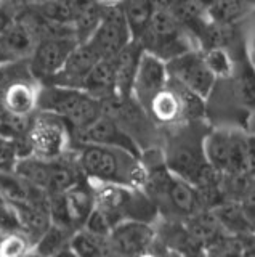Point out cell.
I'll use <instances>...</instances> for the list:
<instances>
[{
  "label": "cell",
  "mask_w": 255,
  "mask_h": 257,
  "mask_svg": "<svg viewBox=\"0 0 255 257\" xmlns=\"http://www.w3.org/2000/svg\"><path fill=\"white\" fill-rule=\"evenodd\" d=\"M143 53V47L138 40L132 39L121 52L113 58L116 95L119 98H132V85L138 63Z\"/></svg>",
  "instance_id": "cell-15"
},
{
  "label": "cell",
  "mask_w": 255,
  "mask_h": 257,
  "mask_svg": "<svg viewBox=\"0 0 255 257\" xmlns=\"http://www.w3.org/2000/svg\"><path fill=\"white\" fill-rule=\"evenodd\" d=\"M169 82L167 66L162 60L143 50L132 85V98L145 109L151 98Z\"/></svg>",
  "instance_id": "cell-13"
},
{
  "label": "cell",
  "mask_w": 255,
  "mask_h": 257,
  "mask_svg": "<svg viewBox=\"0 0 255 257\" xmlns=\"http://www.w3.org/2000/svg\"><path fill=\"white\" fill-rule=\"evenodd\" d=\"M204 158L215 172L229 175H245L252 167V147L244 137L215 131L202 139Z\"/></svg>",
  "instance_id": "cell-5"
},
{
  "label": "cell",
  "mask_w": 255,
  "mask_h": 257,
  "mask_svg": "<svg viewBox=\"0 0 255 257\" xmlns=\"http://www.w3.org/2000/svg\"><path fill=\"white\" fill-rule=\"evenodd\" d=\"M250 0H215V2L207 8L209 18L218 24H233L242 18L247 12V5Z\"/></svg>",
  "instance_id": "cell-23"
},
{
  "label": "cell",
  "mask_w": 255,
  "mask_h": 257,
  "mask_svg": "<svg viewBox=\"0 0 255 257\" xmlns=\"http://www.w3.org/2000/svg\"><path fill=\"white\" fill-rule=\"evenodd\" d=\"M220 222L212 215L194 214L189 220L188 235L196 244H209L220 236Z\"/></svg>",
  "instance_id": "cell-25"
},
{
  "label": "cell",
  "mask_w": 255,
  "mask_h": 257,
  "mask_svg": "<svg viewBox=\"0 0 255 257\" xmlns=\"http://www.w3.org/2000/svg\"><path fill=\"white\" fill-rule=\"evenodd\" d=\"M34 10L52 23L73 28V20H74L73 0H42V2H39L36 5Z\"/></svg>",
  "instance_id": "cell-24"
},
{
  "label": "cell",
  "mask_w": 255,
  "mask_h": 257,
  "mask_svg": "<svg viewBox=\"0 0 255 257\" xmlns=\"http://www.w3.org/2000/svg\"><path fill=\"white\" fill-rule=\"evenodd\" d=\"M119 5L122 8L132 39H138L154 13L153 5L149 0H119Z\"/></svg>",
  "instance_id": "cell-20"
},
{
  "label": "cell",
  "mask_w": 255,
  "mask_h": 257,
  "mask_svg": "<svg viewBox=\"0 0 255 257\" xmlns=\"http://www.w3.org/2000/svg\"><path fill=\"white\" fill-rule=\"evenodd\" d=\"M84 228L89 230L90 233H93V235L100 236V238L108 239L111 230L114 228V223L111 222V219L101 211V209H98L97 206H95L92 214L89 215V219H87V222L84 223Z\"/></svg>",
  "instance_id": "cell-28"
},
{
  "label": "cell",
  "mask_w": 255,
  "mask_h": 257,
  "mask_svg": "<svg viewBox=\"0 0 255 257\" xmlns=\"http://www.w3.org/2000/svg\"><path fill=\"white\" fill-rule=\"evenodd\" d=\"M130 40V29L119 2H105L98 26L85 44L100 60H113Z\"/></svg>",
  "instance_id": "cell-7"
},
{
  "label": "cell",
  "mask_w": 255,
  "mask_h": 257,
  "mask_svg": "<svg viewBox=\"0 0 255 257\" xmlns=\"http://www.w3.org/2000/svg\"><path fill=\"white\" fill-rule=\"evenodd\" d=\"M93 193L95 206L101 209L114 225L124 220H138L149 223L157 214L156 204L140 188L113 183H98L93 187Z\"/></svg>",
  "instance_id": "cell-4"
},
{
  "label": "cell",
  "mask_w": 255,
  "mask_h": 257,
  "mask_svg": "<svg viewBox=\"0 0 255 257\" xmlns=\"http://www.w3.org/2000/svg\"><path fill=\"white\" fill-rule=\"evenodd\" d=\"M143 191L156 204L157 211L169 212L175 217H193L201 207L197 190L186 180L173 175L165 166L146 172Z\"/></svg>",
  "instance_id": "cell-3"
},
{
  "label": "cell",
  "mask_w": 255,
  "mask_h": 257,
  "mask_svg": "<svg viewBox=\"0 0 255 257\" xmlns=\"http://www.w3.org/2000/svg\"><path fill=\"white\" fill-rule=\"evenodd\" d=\"M2 2H4V0H0V4H2Z\"/></svg>",
  "instance_id": "cell-42"
},
{
  "label": "cell",
  "mask_w": 255,
  "mask_h": 257,
  "mask_svg": "<svg viewBox=\"0 0 255 257\" xmlns=\"http://www.w3.org/2000/svg\"><path fill=\"white\" fill-rule=\"evenodd\" d=\"M39 87L33 77L15 80L0 93V106L13 116H29L37 108Z\"/></svg>",
  "instance_id": "cell-16"
},
{
  "label": "cell",
  "mask_w": 255,
  "mask_h": 257,
  "mask_svg": "<svg viewBox=\"0 0 255 257\" xmlns=\"http://www.w3.org/2000/svg\"><path fill=\"white\" fill-rule=\"evenodd\" d=\"M7 2L12 5H23V4H29L31 0H7Z\"/></svg>",
  "instance_id": "cell-35"
},
{
  "label": "cell",
  "mask_w": 255,
  "mask_h": 257,
  "mask_svg": "<svg viewBox=\"0 0 255 257\" xmlns=\"http://www.w3.org/2000/svg\"><path fill=\"white\" fill-rule=\"evenodd\" d=\"M37 108L60 117L71 134L89 125L103 112L101 101L93 98L92 95L77 88L58 85H45L39 88Z\"/></svg>",
  "instance_id": "cell-2"
},
{
  "label": "cell",
  "mask_w": 255,
  "mask_h": 257,
  "mask_svg": "<svg viewBox=\"0 0 255 257\" xmlns=\"http://www.w3.org/2000/svg\"><path fill=\"white\" fill-rule=\"evenodd\" d=\"M109 257H119V255H114V254H111V252H109Z\"/></svg>",
  "instance_id": "cell-39"
},
{
  "label": "cell",
  "mask_w": 255,
  "mask_h": 257,
  "mask_svg": "<svg viewBox=\"0 0 255 257\" xmlns=\"http://www.w3.org/2000/svg\"><path fill=\"white\" fill-rule=\"evenodd\" d=\"M77 143L81 145H103V147H114L132 153L133 156L140 158V148L135 143L130 134L125 132V128L117 124L113 117L101 114L92 120L89 125H85L79 131L73 132Z\"/></svg>",
  "instance_id": "cell-11"
},
{
  "label": "cell",
  "mask_w": 255,
  "mask_h": 257,
  "mask_svg": "<svg viewBox=\"0 0 255 257\" xmlns=\"http://www.w3.org/2000/svg\"><path fill=\"white\" fill-rule=\"evenodd\" d=\"M196 2H197V4H201L204 8H209V7L215 2V0H196Z\"/></svg>",
  "instance_id": "cell-34"
},
{
  "label": "cell",
  "mask_w": 255,
  "mask_h": 257,
  "mask_svg": "<svg viewBox=\"0 0 255 257\" xmlns=\"http://www.w3.org/2000/svg\"><path fill=\"white\" fill-rule=\"evenodd\" d=\"M2 143H4V140H2V139H0V148H2Z\"/></svg>",
  "instance_id": "cell-40"
},
{
  "label": "cell",
  "mask_w": 255,
  "mask_h": 257,
  "mask_svg": "<svg viewBox=\"0 0 255 257\" xmlns=\"http://www.w3.org/2000/svg\"><path fill=\"white\" fill-rule=\"evenodd\" d=\"M13 21H15V16L10 13L9 7L0 4V34H4Z\"/></svg>",
  "instance_id": "cell-31"
},
{
  "label": "cell",
  "mask_w": 255,
  "mask_h": 257,
  "mask_svg": "<svg viewBox=\"0 0 255 257\" xmlns=\"http://www.w3.org/2000/svg\"><path fill=\"white\" fill-rule=\"evenodd\" d=\"M7 61H9V60H7L5 56H4V53L0 52V63H7Z\"/></svg>",
  "instance_id": "cell-36"
},
{
  "label": "cell",
  "mask_w": 255,
  "mask_h": 257,
  "mask_svg": "<svg viewBox=\"0 0 255 257\" xmlns=\"http://www.w3.org/2000/svg\"><path fill=\"white\" fill-rule=\"evenodd\" d=\"M101 2H119V0H101Z\"/></svg>",
  "instance_id": "cell-38"
},
{
  "label": "cell",
  "mask_w": 255,
  "mask_h": 257,
  "mask_svg": "<svg viewBox=\"0 0 255 257\" xmlns=\"http://www.w3.org/2000/svg\"><path fill=\"white\" fill-rule=\"evenodd\" d=\"M29 249L31 239L20 230L5 233L0 239V257H26Z\"/></svg>",
  "instance_id": "cell-26"
},
{
  "label": "cell",
  "mask_w": 255,
  "mask_h": 257,
  "mask_svg": "<svg viewBox=\"0 0 255 257\" xmlns=\"http://www.w3.org/2000/svg\"><path fill=\"white\" fill-rule=\"evenodd\" d=\"M156 230L151 223L138 220H124L114 225L108 236L109 252L119 257H137L151 249Z\"/></svg>",
  "instance_id": "cell-12"
},
{
  "label": "cell",
  "mask_w": 255,
  "mask_h": 257,
  "mask_svg": "<svg viewBox=\"0 0 255 257\" xmlns=\"http://www.w3.org/2000/svg\"><path fill=\"white\" fill-rule=\"evenodd\" d=\"M137 257H162V255H159V254H156V252L151 251V249H148V251L141 252V254H140V255H137Z\"/></svg>",
  "instance_id": "cell-33"
},
{
  "label": "cell",
  "mask_w": 255,
  "mask_h": 257,
  "mask_svg": "<svg viewBox=\"0 0 255 257\" xmlns=\"http://www.w3.org/2000/svg\"><path fill=\"white\" fill-rule=\"evenodd\" d=\"M207 257H237V244L218 236L207 244Z\"/></svg>",
  "instance_id": "cell-29"
},
{
  "label": "cell",
  "mask_w": 255,
  "mask_h": 257,
  "mask_svg": "<svg viewBox=\"0 0 255 257\" xmlns=\"http://www.w3.org/2000/svg\"><path fill=\"white\" fill-rule=\"evenodd\" d=\"M68 134L66 124L60 117L42 111L37 117L31 119L26 142L36 158L55 159L61 153Z\"/></svg>",
  "instance_id": "cell-10"
},
{
  "label": "cell",
  "mask_w": 255,
  "mask_h": 257,
  "mask_svg": "<svg viewBox=\"0 0 255 257\" xmlns=\"http://www.w3.org/2000/svg\"><path fill=\"white\" fill-rule=\"evenodd\" d=\"M100 58L95 55L87 44H77L74 50L69 53L63 68L58 71V74L52 79L50 84L47 85H58L66 88H77L82 90V84Z\"/></svg>",
  "instance_id": "cell-14"
},
{
  "label": "cell",
  "mask_w": 255,
  "mask_h": 257,
  "mask_svg": "<svg viewBox=\"0 0 255 257\" xmlns=\"http://www.w3.org/2000/svg\"><path fill=\"white\" fill-rule=\"evenodd\" d=\"M151 5L156 12H165L170 13L173 8H177L183 0H149Z\"/></svg>",
  "instance_id": "cell-30"
},
{
  "label": "cell",
  "mask_w": 255,
  "mask_h": 257,
  "mask_svg": "<svg viewBox=\"0 0 255 257\" xmlns=\"http://www.w3.org/2000/svg\"><path fill=\"white\" fill-rule=\"evenodd\" d=\"M77 44L74 36L39 40L29 56V72L33 79L44 82L45 85L50 84Z\"/></svg>",
  "instance_id": "cell-9"
},
{
  "label": "cell",
  "mask_w": 255,
  "mask_h": 257,
  "mask_svg": "<svg viewBox=\"0 0 255 257\" xmlns=\"http://www.w3.org/2000/svg\"><path fill=\"white\" fill-rule=\"evenodd\" d=\"M37 40L29 29L15 18L4 34H0V52L9 61H18L20 58L31 56Z\"/></svg>",
  "instance_id": "cell-17"
},
{
  "label": "cell",
  "mask_w": 255,
  "mask_h": 257,
  "mask_svg": "<svg viewBox=\"0 0 255 257\" xmlns=\"http://www.w3.org/2000/svg\"><path fill=\"white\" fill-rule=\"evenodd\" d=\"M172 257H180V255H172Z\"/></svg>",
  "instance_id": "cell-41"
},
{
  "label": "cell",
  "mask_w": 255,
  "mask_h": 257,
  "mask_svg": "<svg viewBox=\"0 0 255 257\" xmlns=\"http://www.w3.org/2000/svg\"><path fill=\"white\" fill-rule=\"evenodd\" d=\"M202 55H204L205 64L209 66V69L212 71V74L215 77L228 76L231 72V60L223 48H210V50H205Z\"/></svg>",
  "instance_id": "cell-27"
},
{
  "label": "cell",
  "mask_w": 255,
  "mask_h": 257,
  "mask_svg": "<svg viewBox=\"0 0 255 257\" xmlns=\"http://www.w3.org/2000/svg\"><path fill=\"white\" fill-rule=\"evenodd\" d=\"M69 247L77 257H109L108 239L93 235L84 227L73 231L69 238Z\"/></svg>",
  "instance_id": "cell-21"
},
{
  "label": "cell",
  "mask_w": 255,
  "mask_h": 257,
  "mask_svg": "<svg viewBox=\"0 0 255 257\" xmlns=\"http://www.w3.org/2000/svg\"><path fill=\"white\" fill-rule=\"evenodd\" d=\"M82 90L92 95L98 101L108 100L116 95V80L113 60H98L87 74Z\"/></svg>",
  "instance_id": "cell-18"
},
{
  "label": "cell",
  "mask_w": 255,
  "mask_h": 257,
  "mask_svg": "<svg viewBox=\"0 0 255 257\" xmlns=\"http://www.w3.org/2000/svg\"><path fill=\"white\" fill-rule=\"evenodd\" d=\"M39 2H42V0H39Z\"/></svg>",
  "instance_id": "cell-43"
},
{
  "label": "cell",
  "mask_w": 255,
  "mask_h": 257,
  "mask_svg": "<svg viewBox=\"0 0 255 257\" xmlns=\"http://www.w3.org/2000/svg\"><path fill=\"white\" fill-rule=\"evenodd\" d=\"M52 257H77V255H76V252L73 251V249H71V247L68 246V247H65V249H61L60 252L53 254Z\"/></svg>",
  "instance_id": "cell-32"
},
{
  "label": "cell",
  "mask_w": 255,
  "mask_h": 257,
  "mask_svg": "<svg viewBox=\"0 0 255 257\" xmlns=\"http://www.w3.org/2000/svg\"><path fill=\"white\" fill-rule=\"evenodd\" d=\"M165 66L172 82L181 85L202 100L210 95L217 77L212 74V71L205 64L204 55L201 52L189 50L177 58L167 61Z\"/></svg>",
  "instance_id": "cell-8"
},
{
  "label": "cell",
  "mask_w": 255,
  "mask_h": 257,
  "mask_svg": "<svg viewBox=\"0 0 255 257\" xmlns=\"http://www.w3.org/2000/svg\"><path fill=\"white\" fill-rule=\"evenodd\" d=\"M5 235V231L2 230V227H0V239H2V236Z\"/></svg>",
  "instance_id": "cell-37"
},
{
  "label": "cell",
  "mask_w": 255,
  "mask_h": 257,
  "mask_svg": "<svg viewBox=\"0 0 255 257\" xmlns=\"http://www.w3.org/2000/svg\"><path fill=\"white\" fill-rule=\"evenodd\" d=\"M191 39L193 37L175 21L170 13L154 10L146 29L135 40H138L145 52L167 63L189 50H194Z\"/></svg>",
  "instance_id": "cell-6"
},
{
  "label": "cell",
  "mask_w": 255,
  "mask_h": 257,
  "mask_svg": "<svg viewBox=\"0 0 255 257\" xmlns=\"http://www.w3.org/2000/svg\"><path fill=\"white\" fill-rule=\"evenodd\" d=\"M74 2V20L73 29L79 44H85L95 28L98 26L103 13L101 0H73Z\"/></svg>",
  "instance_id": "cell-19"
},
{
  "label": "cell",
  "mask_w": 255,
  "mask_h": 257,
  "mask_svg": "<svg viewBox=\"0 0 255 257\" xmlns=\"http://www.w3.org/2000/svg\"><path fill=\"white\" fill-rule=\"evenodd\" d=\"M71 235H73V230L65 228L57 223H50L47 230L37 238L34 254L39 257H52L53 254H57L61 249L69 246Z\"/></svg>",
  "instance_id": "cell-22"
},
{
  "label": "cell",
  "mask_w": 255,
  "mask_h": 257,
  "mask_svg": "<svg viewBox=\"0 0 255 257\" xmlns=\"http://www.w3.org/2000/svg\"><path fill=\"white\" fill-rule=\"evenodd\" d=\"M79 171L97 183H113L141 188L146 171L132 153L103 145H82Z\"/></svg>",
  "instance_id": "cell-1"
}]
</instances>
